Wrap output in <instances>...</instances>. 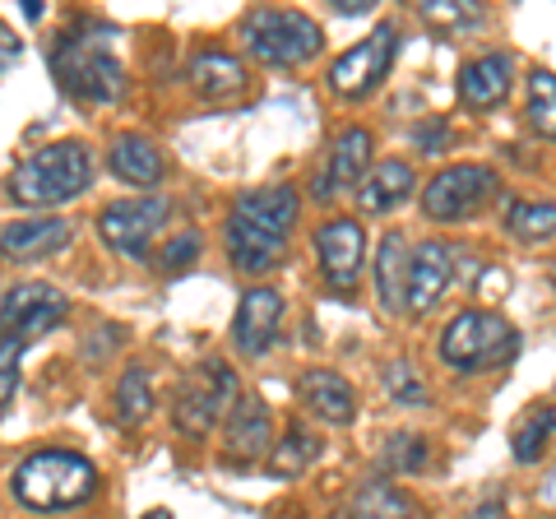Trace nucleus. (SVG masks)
I'll return each mask as SVG.
<instances>
[{
	"instance_id": "nucleus-1",
	"label": "nucleus",
	"mask_w": 556,
	"mask_h": 519,
	"mask_svg": "<svg viewBox=\"0 0 556 519\" xmlns=\"http://www.w3.org/2000/svg\"><path fill=\"white\" fill-rule=\"evenodd\" d=\"M98 469L75 450H33L28 459L14 464L10 496L33 515H56L75 510L98 496Z\"/></svg>"
},
{
	"instance_id": "nucleus-2",
	"label": "nucleus",
	"mask_w": 556,
	"mask_h": 519,
	"mask_svg": "<svg viewBox=\"0 0 556 519\" xmlns=\"http://www.w3.org/2000/svg\"><path fill=\"white\" fill-rule=\"evenodd\" d=\"M93 181V153L84 140H61V144H47L38 153L10 172L5 181V195L24 210H56V204L79 200Z\"/></svg>"
},
{
	"instance_id": "nucleus-3",
	"label": "nucleus",
	"mask_w": 556,
	"mask_h": 519,
	"mask_svg": "<svg viewBox=\"0 0 556 519\" xmlns=\"http://www.w3.org/2000/svg\"><path fill=\"white\" fill-rule=\"evenodd\" d=\"M241 42L260 65H274V71H298V65L316 61L325 47L320 24L302 10H274L260 5L241 20Z\"/></svg>"
},
{
	"instance_id": "nucleus-4",
	"label": "nucleus",
	"mask_w": 556,
	"mask_h": 519,
	"mask_svg": "<svg viewBox=\"0 0 556 519\" xmlns=\"http://www.w3.org/2000/svg\"><path fill=\"white\" fill-rule=\"evenodd\" d=\"M51 75H56V84L70 98L93 102V107L116 102L126 93V65H121L102 42H93V33L89 38L65 33V38L51 47Z\"/></svg>"
},
{
	"instance_id": "nucleus-5",
	"label": "nucleus",
	"mask_w": 556,
	"mask_h": 519,
	"mask_svg": "<svg viewBox=\"0 0 556 519\" xmlns=\"http://www.w3.org/2000/svg\"><path fill=\"white\" fill-rule=\"evenodd\" d=\"M519 353V334L496 311H459L441 330V362L459 376H473L482 367H501Z\"/></svg>"
},
{
	"instance_id": "nucleus-6",
	"label": "nucleus",
	"mask_w": 556,
	"mask_h": 519,
	"mask_svg": "<svg viewBox=\"0 0 556 519\" xmlns=\"http://www.w3.org/2000/svg\"><path fill=\"white\" fill-rule=\"evenodd\" d=\"M241 400L237 394V376L223 357H208L204 367H195L186 376V385L177 394V413H172V422H177L181 436H195L204 441L208 431H214L223 418L232 413V404Z\"/></svg>"
},
{
	"instance_id": "nucleus-7",
	"label": "nucleus",
	"mask_w": 556,
	"mask_h": 519,
	"mask_svg": "<svg viewBox=\"0 0 556 519\" xmlns=\"http://www.w3.org/2000/svg\"><path fill=\"white\" fill-rule=\"evenodd\" d=\"M501 190V172L486 167V163H455L437 172L422 190V214L431 223H459V218H473L486 200Z\"/></svg>"
},
{
	"instance_id": "nucleus-8",
	"label": "nucleus",
	"mask_w": 556,
	"mask_h": 519,
	"mask_svg": "<svg viewBox=\"0 0 556 519\" xmlns=\"http://www.w3.org/2000/svg\"><path fill=\"white\" fill-rule=\"evenodd\" d=\"M399 56V28L394 24H380L371 38H362L357 47H348L343 56L329 65V93L343 98V102H362V98H371L380 84H386L390 75V65Z\"/></svg>"
},
{
	"instance_id": "nucleus-9",
	"label": "nucleus",
	"mask_w": 556,
	"mask_h": 519,
	"mask_svg": "<svg viewBox=\"0 0 556 519\" xmlns=\"http://www.w3.org/2000/svg\"><path fill=\"white\" fill-rule=\"evenodd\" d=\"M172 218V200L167 195H135V200H112L98 214V237L108 241V251L126 255V260H144L153 237L167 228Z\"/></svg>"
},
{
	"instance_id": "nucleus-10",
	"label": "nucleus",
	"mask_w": 556,
	"mask_h": 519,
	"mask_svg": "<svg viewBox=\"0 0 556 519\" xmlns=\"http://www.w3.org/2000/svg\"><path fill=\"white\" fill-rule=\"evenodd\" d=\"M65 316H70V298L61 288H51L42 279L20 283V288L5 292V302H0V339L38 343L56 330V325H65Z\"/></svg>"
},
{
	"instance_id": "nucleus-11",
	"label": "nucleus",
	"mask_w": 556,
	"mask_h": 519,
	"mask_svg": "<svg viewBox=\"0 0 556 519\" xmlns=\"http://www.w3.org/2000/svg\"><path fill=\"white\" fill-rule=\"evenodd\" d=\"M316 255H320V274L334 292H353L367 265V228L357 218H329L316 232Z\"/></svg>"
},
{
	"instance_id": "nucleus-12",
	"label": "nucleus",
	"mask_w": 556,
	"mask_h": 519,
	"mask_svg": "<svg viewBox=\"0 0 556 519\" xmlns=\"http://www.w3.org/2000/svg\"><path fill=\"white\" fill-rule=\"evenodd\" d=\"M283 292L269 283H255L241 292L237 320H232V349L241 357H265L278 339V325H283Z\"/></svg>"
},
{
	"instance_id": "nucleus-13",
	"label": "nucleus",
	"mask_w": 556,
	"mask_h": 519,
	"mask_svg": "<svg viewBox=\"0 0 556 519\" xmlns=\"http://www.w3.org/2000/svg\"><path fill=\"white\" fill-rule=\"evenodd\" d=\"M371 153L376 140L367 126H343L329 144V163H325V177L316 181V200H334L339 190H357L371 172Z\"/></svg>"
},
{
	"instance_id": "nucleus-14",
	"label": "nucleus",
	"mask_w": 556,
	"mask_h": 519,
	"mask_svg": "<svg viewBox=\"0 0 556 519\" xmlns=\"http://www.w3.org/2000/svg\"><path fill=\"white\" fill-rule=\"evenodd\" d=\"M455 260H459V246H450L441 237L422 241L408 255V311H431L445 298L450 279H455Z\"/></svg>"
},
{
	"instance_id": "nucleus-15",
	"label": "nucleus",
	"mask_w": 556,
	"mask_h": 519,
	"mask_svg": "<svg viewBox=\"0 0 556 519\" xmlns=\"http://www.w3.org/2000/svg\"><path fill=\"white\" fill-rule=\"evenodd\" d=\"M75 237V223L70 218H20V223H5L0 228V255L14 260V265H28V260H47L70 246Z\"/></svg>"
},
{
	"instance_id": "nucleus-16",
	"label": "nucleus",
	"mask_w": 556,
	"mask_h": 519,
	"mask_svg": "<svg viewBox=\"0 0 556 519\" xmlns=\"http://www.w3.org/2000/svg\"><path fill=\"white\" fill-rule=\"evenodd\" d=\"M223 246H228V260H232V269L237 274H269L278 269L288 260V237H278V232H265V228H255V223L247 218H228V228H223Z\"/></svg>"
},
{
	"instance_id": "nucleus-17",
	"label": "nucleus",
	"mask_w": 556,
	"mask_h": 519,
	"mask_svg": "<svg viewBox=\"0 0 556 519\" xmlns=\"http://www.w3.org/2000/svg\"><path fill=\"white\" fill-rule=\"evenodd\" d=\"M274 450V418L265 400H255V394H241L228 413V464H241L247 469L251 459L269 455Z\"/></svg>"
},
{
	"instance_id": "nucleus-18",
	"label": "nucleus",
	"mask_w": 556,
	"mask_h": 519,
	"mask_svg": "<svg viewBox=\"0 0 556 519\" xmlns=\"http://www.w3.org/2000/svg\"><path fill=\"white\" fill-rule=\"evenodd\" d=\"M510 75H515L510 51H486V56L468 61L459 71V102L473 112L496 107V102H506V93H510Z\"/></svg>"
},
{
	"instance_id": "nucleus-19",
	"label": "nucleus",
	"mask_w": 556,
	"mask_h": 519,
	"mask_svg": "<svg viewBox=\"0 0 556 519\" xmlns=\"http://www.w3.org/2000/svg\"><path fill=\"white\" fill-rule=\"evenodd\" d=\"M298 390H302V404L316 413L320 422H329V427H348L357 418V394H353V385H348L339 371L311 367V371H302Z\"/></svg>"
},
{
	"instance_id": "nucleus-20",
	"label": "nucleus",
	"mask_w": 556,
	"mask_h": 519,
	"mask_svg": "<svg viewBox=\"0 0 556 519\" xmlns=\"http://www.w3.org/2000/svg\"><path fill=\"white\" fill-rule=\"evenodd\" d=\"M232 214L255 223V228H265V232L288 237L292 228H298V218H302V200H298V190L292 186H260V190L237 195Z\"/></svg>"
},
{
	"instance_id": "nucleus-21",
	"label": "nucleus",
	"mask_w": 556,
	"mask_h": 519,
	"mask_svg": "<svg viewBox=\"0 0 556 519\" xmlns=\"http://www.w3.org/2000/svg\"><path fill=\"white\" fill-rule=\"evenodd\" d=\"M186 79H190V89H195L204 102H228V98H237L251 84L247 65H241L237 56H228V51H195V56H190Z\"/></svg>"
},
{
	"instance_id": "nucleus-22",
	"label": "nucleus",
	"mask_w": 556,
	"mask_h": 519,
	"mask_svg": "<svg viewBox=\"0 0 556 519\" xmlns=\"http://www.w3.org/2000/svg\"><path fill=\"white\" fill-rule=\"evenodd\" d=\"M417 190V177L404 159H386L367 172V181L357 186V204L362 214H394L399 204H408Z\"/></svg>"
},
{
	"instance_id": "nucleus-23",
	"label": "nucleus",
	"mask_w": 556,
	"mask_h": 519,
	"mask_svg": "<svg viewBox=\"0 0 556 519\" xmlns=\"http://www.w3.org/2000/svg\"><path fill=\"white\" fill-rule=\"evenodd\" d=\"M108 167L126 186H144V190L163 186V172H167L159 144L144 140V135H116L112 149H108Z\"/></svg>"
},
{
	"instance_id": "nucleus-24",
	"label": "nucleus",
	"mask_w": 556,
	"mask_h": 519,
	"mask_svg": "<svg viewBox=\"0 0 556 519\" xmlns=\"http://www.w3.org/2000/svg\"><path fill=\"white\" fill-rule=\"evenodd\" d=\"M408 255L404 232H390L376 246V292L386 311H408Z\"/></svg>"
},
{
	"instance_id": "nucleus-25",
	"label": "nucleus",
	"mask_w": 556,
	"mask_h": 519,
	"mask_svg": "<svg viewBox=\"0 0 556 519\" xmlns=\"http://www.w3.org/2000/svg\"><path fill=\"white\" fill-rule=\"evenodd\" d=\"M320 450H325V445H320L316 431H311L302 418H292L288 431L278 436V445L269 450V469H274L278 478H302L311 464L320 459Z\"/></svg>"
},
{
	"instance_id": "nucleus-26",
	"label": "nucleus",
	"mask_w": 556,
	"mask_h": 519,
	"mask_svg": "<svg viewBox=\"0 0 556 519\" xmlns=\"http://www.w3.org/2000/svg\"><path fill=\"white\" fill-rule=\"evenodd\" d=\"M506 232L515 241H552L556 237V200H510L506 204Z\"/></svg>"
},
{
	"instance_id": "nucleus-27",
	"label": "nucleus",
	"mask_w": 556,
	"mask_h": 519,
	"mask_svg": "<svg viewBox=\"0 0 556 519\" xmlns=\"http://www.w3.org/2000/svg\"><path fill=\"white\" fill-rule=\"evenodd\" d=\"M556 436V404H543V408H529L525 418L515 422L510 431V450H515V464H538L543 459L547 441Z\"/></svg>"
},
{
	"instance_id": "nucleus-28",
	"label": "nucleus",
	"mask_w": 556,
	"mask_h": 519,
	"mask_svg": "<svg viewBox=\"0 0 556 519\" xmlns=\"http://www.w3.org/2000/svg\"><path fill=\"white\" fill-rule=\"evenodd\" d=\"M353 519H413V501L404 488H394L386 478H371L367 488L353 496Z\"/></svg>"
},
{
	"instance_id": "nucleus-29",
	"label": "nucleus",
	"mask_w": 556,
	"mask_h": 519,
	"mask_svg": "<svg viewBox=\"0 0 556 519\" xmlns=\"http://www.w3.org/2000/svg\"><path fill=\"white\" fill-rule=\"evenodd\" d=\"M431 459V441L422 431H394L380 445V473H422Z\"/></svg>"
},
{
	"instance_id": "nucleus-30",
	"label": "nucleus",
	"mask_w": 556,
	"mask_h": 519,
	"mask_svg": "<svg viewBox=\"0 0 556 519\" xmlns=\"http://www.w3.org/2000/svg\"><path fill=\"white\" fill-rule=\"evenodd\" d=\"M529 126L556 144V75L552 71H533L529 75V102H525Z\"/></svg>"
},
{
	"instance_id": "nucleus-31",
	"label": "nucleus",
	"mask_w": 556,
	"mask_h": 519,
	"mask_svg": "<svg viewBox=\"0 0 556 519\" xmlns=\"http://www.w3.org/2000/svg\"><path fill=\"white\" fill-rule=\"evenodd\" d=\"M112 404H116V418H121V422H144L149 413H153L149 371H144V367H130L126 376L116 380V394H112Z\"/></svg>"
},
{
	"instance_id": "nucleus-32",
	"label": "nucleus",
	"mask_w": 556,
	"mask_h": 519,
	"mask_svg": "<svg viewBox=\"0 0 556 519\" xmlns=\"http://www.w3.org/2000/svg\"><path fill=\"white\" fill-rule=\"evenodd\" d=\"M422 20H427V28L459 33V28L482 24V5H473V0H427V5H422Z\"/></svg>"
},
{
	"instance_id": "nucleus-33",
	"label": "nucleus",
	"mask_w": 556,
	"mask_h": 519,
	"mask_svg": "<svg viewBox=\"0 0 556 519\" xmlns=\"http://www.w3.org/2000/svg\"><path fill=\"white\" fill-rule=\"evenodd\" d=\"M386 390L399 404H427V380L417 376L413 362H390L386 367Z\"/></svg>"
},
{
	"instance_id": "nucleus-34",
	"label": "nucleus",
	"mask_w": 556,
	"mask_h": 519,
	"mask_svg": "<svg viewBox=\"0 0 556 519\" xmlns=\"http://www.w3.org/2000/svg\"><path fill=\"white\" fill-rule=\"evenodd\" d=\"M28 343L20 339H0V413L10 408V400L20 394V367H24Z\"/></svg>"
},
{
	"instance_id": "nucleus-35",
	"label": "nucleus",
	"mask_w": 556,
	"mask_h": 519,
	"mask_svg": "<svg viewBox=\"0 0 556 519\" xmlns=\"http://www.w3.org/2000/svg\"><path fill=\"white\" fill-rule=\"evenodd\" d=\"M195 255H200V237H172L167 246H163V269H186V265H195Z\"/></svg>"
},
{
	"instance_id": "nucleus-36",
	"label": "nucleus",
	"mask_w": 556,
	"mask_h": 519,
	"mask_svg": "<svg viewBox=\"0 0 556 519\" xmlns=\"http://www.w3.org/2000/svg\"><path fill=\"white\" fill-rule=\"evenodd\" d=\"M20 51H24V47H20V38H14V33H10L5 24H0V75H5L10 65L20 61Z\"/></svg>"
},
{
	"instance_id": "nucleus-37",
	"label": "nucleus",
	"mask_w": 556,
	"mask_h": 519,
	"mask_svg": "<svg viewBox=\"0 0 556 519\" xmlns=\"http://www.w3.org/2000/svg\"><path fill=\"white\" fill-rule=\"evenodd\" d=\"M329 5H334L339 14H367V10L376 5V0H329Z\"/></svg>"
},
{
	"instance_id": "nucleus-38",
	"label": "nucleus",
	"mask_w": 556,
	"mask_h": 519,
	"mask_svg": "<svg viewBox=\"0 0 556 519\" xmlns=\"http://www.w3.org/2000/svg\"><path fill=\"white\" fill-rule=\"evenodd\" d=\"M144 519H172V510H149Z\"/></svg>"
},
{
	"instance_id": "nucleus-39",
	"label": "nucleus",
	"mask_w": 556,
	"mask_h": 519,
	"mask_svg": "<svg viewBox=\"0 0 556 519\" xmlns=\"http://www.w3.org/2000/svg\"><path fill=\"white\" fill-rule=\"evenodd\" d=\"M552 279H556V269H552Z\"/></svg>"
}]
</instances>
